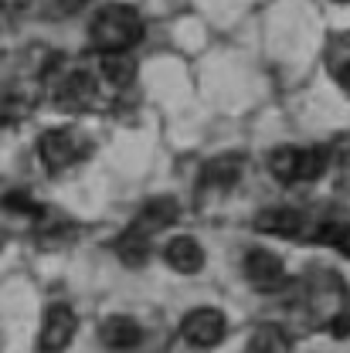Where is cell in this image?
<instances>
[{
  "label": "cell",
  "instance_id": "ba28073f",
  "mask_svg": "<svg viewBox=\"0 0 350 353\" xmlns=\"http://www.w3.org/2000/svg\"><path fill=\"white\" fill-rule=\"evenodd\" d=\"M164 259H167V265H171L174 272H180V275H194V272H201V268H204V248H201L194 238L177 234V238L167 241Z\"/></svg>",
  "mask_w": 350,
  "mask_h": 353
},
{
  "label": "cell",
  "instance_id": "9a60e30c",
  "mask_svg": "<svg viewBox=\"0 0 350 353\" xmlns=\"http://www.w3.org/2000/svg\"><path fill=\"white\" fill-rule=\"evenodd\" d=\"M242 174V160L238 157H218V160H211L208 167H204V183H211V187H231L235 180Z\"/></svg>",
  "mask_w": 350,
  "mask_h": 353
},
{
  "label": "cell",
  "instance_id": "ac0fdd59",
  "mask_svg": "<svg viewBox=\"0 0 350 353\" xmlns=\"http://www.w3.org/2000/svg\"><path fill=\"white\" fill-rule=\"evenodd\" d=\"M330 68H333L337 82L344 85V92L350 95V48H344V51H337V54L330 58Z\"/></svg>",
  "mask_w": 350,
  "mask_h": 353
},
{
  "label": "cell",
  "instance_id": "ffe728a7",
  "mask_svg": "<svg viewBox=\"0 0 350 353\" xmlns=\"http://www.w3.org/2000/svg\"><path fill=\"white\" fill-rule=\"evenodd\" d=\"M330 333H333V336H347V333H350V316H347V312L333 316V323H330Z\"/></svg>",
  "mask_w": 350,
  "mask_h": 353
},
{
  "label": "cell",
  "instance_id": "7402d4cb",
  "mask_svg": "<svg viewBox=\"0 0 350 353\" xmlns=\"http://www.w3.org/2000/svg\"><path fill=\"white\" fill-rule=\"evenodd\" d=\"M340 3H347V0H340Z\"/></svg>",
  "mask_w": 350,
  "mask_h": 353
},
{
  "label": "cell",
  "instance_id": "44dd1931",
  "mask_svg": "<svg viewBox=\"0 0 350 353\" xmlns=\"http://www.w3.org/2000/svg\"><path fill=\"white\" fill-rule=\"evenodd\" d=\"M55 3H58V10H61V14H75V10H82V7H86L88 0H55Z\"/></svg>",
  "mask_w": 350,
  "mask_h": 353
},
{
  "label": "cell",
  "instance_id": "7c38bea8",
  "mask_svg": "<svg viewBox=\"0 0 350 353\" xmlns=\"http://www.w3.org/2000/svg\"><path fill=\"white\" fill-rule=\"evenodd\" d=\"M102 75H106L109 85H116V88L133 85V79H136V61L130 58V51L102 54Z\"/></svg>",
  "mask_w": 350,
  "mask_h": 353
},
{
  "label": "cell",
  "instance_id": "7a4b0ae2",
  "mask_svg": "<svg viewBox=\"0 0 350 353\" xmlns=\"http://www.w3.org/2000/svg\"><path fill=\"white\" fill-rule=\"evenodd\" d=\"M38 153H41V163L51 170V174H58V170H68V167H75L82 157L88 153V143L82 139V132L75 130H48L41 136V146H38Z\"/></svg>",
  "mask_w": 350,
  "mask_h": 353
},
{
  "label": "cell",
  "instance_id": "52a82bcc",
  "mask_svg": "<svg viewBox=\"0 0 350 353\" xmlns=\"http://www.w3.org/2000/svg\"><path fill=\"white\" fill-rule=\"evenodd\" d=\"M99 340H102V347L106 350H133V347H139V340H143V330L136 326V319L130 316H109L102 326H99Z\"/></svg>",
  "mask_w": 350,
  "mask_h": 353
},
{
  "label": "cell",
  "instance_id": "8992f818",
  "mask_svg": "<svg viewBox=\"0 0 350 353\" xmlns=\"http://www.w3.org/2000/svg\"><path fill=\"white\" fill-rule=\"evenodd\" d=\"M245 279L259 289V292H275L286 279V268H282V259L265 252V248H252L245 255Z\"/></svg>",
  "mask_w": 350,
  "mask_h": 353
},
{
  "label": "cell",
  "instance_id": "e0dca14e",
  "mask_svg": "<svg viewBox=\"0 0 350 353\" xmlns=\"http://www.w3.org/2000/svg\"><path fill=\"white\" fill-rule=\"evenodd\" d=\"M323 170H327V150L320 146L300 150V180H316Z\"/></svg>",
  "mask_w": 350,
  "mask_h": 353
},
{
  "label": "cell",
  "instance_id": "9c48e42d",
  "mask_svg": "<svg viewBox=\"0 0 350 353\" xmlns=\"http://www.w3.org/2000/svg\"><path fill=\"white\" fill-rule=\"evenodd\" d=\"M255 228L265 234H279V238H300L307 228V218L293 208H265L255 218Z\"/></svg>",
  "mask_w": 350,
  "mask_h": 353
},
{
  "label": "cell",
  "instance_id": "4fadbf2b",
  "mask_svg": "<svg viewBox=\"0 0 350 353\" xmlns=\"http://www.w3.org/2000/svg\"><path fill=\"white\" fill-rule=\"evenodd\" d=\"M269 174L282 183L300 180V146H279L269 153Z\"/></svg>",
  "mask_w": 350,
  "mask_h": 353
},
{
  "label": "cell",
  "instance_id": "6da1fadb",
  "mask_svg": "<svg viewBox=\"0 0 350 353\" xmlns=\"http://www.w3.org/2000/svg\"><path fill=\"white\" fill-rule=\"evenodd\" d=\"M139 38H143V17L136 14V7H130V3H109L92 21V44L102 54L130 51Z\"/></svg>",
  "mask_w": 350,
  "mask_h": 353
},
{
  "label": "cell",
  "instance_id": "30bf717a",
  "mask_svg": "<svg viewBox=\"0 0 350 353\" xmlns=\"http://www.w3.org/2000/svg\"><path fill=\"white\" fill-rule=\"evenodd\" d=\"M174 221H177V201L174 197H153V201H146V204H143V211L136 214L133 228L153 238L157 231H164V228H167V224H174Z\"/></svg>",
  "mask_w": 350,
  "mask_h": 353
},
{
  "label": "cell",
  "instance_id": "2e32d148",
  "mask_svg": "<svg viewBox=\"0 0 350 353\" xmlns=\"http://www.w3.org/2000/svg\"><path fill=\"white\" fill-rule=\"evenodd\" d=\"M316 241L333 245V248H340V252H347L350 255V221L347 218L320 221V228H316Z\"/></svg>",
  "mask_w": 350,
  "mask_h": 353
},
{
  "label": "cell",
  "instance_id": "3957f363",
  "mask_svg": "<svg viewBox=\"0 0 350 353\" xmlns=\"http://www.w3.org/2000/svg\"><path fill=\"white\" fill-rule=\"evenodd\" d=\"M228 333V323H224V312L221 309H211V306H201V309H191L180 323V336L191 343V347H218Z\"/></svg>",
  "mask_w": 350,
  "mask_h": 353
},
{
  "label": "cell",
  "instance_id": "8fae6325",
  "mask_svg": "<svg viewBox=\"0 0 350 353\" xmlns=\"http://www.w3.org/2000/svg\"><path fill=\"white\" fill-rule=\"evenodd\" d=\"M116 255L130 265V268H139V265L150 259V234L136 231L130 224V228L119 234V241H116Z\"/></svg>",
  "mask_w": 350,
  "mask_h": 353
},
{
  "label": "cell",
  "instance_id": "277c9868",
  "mask_svg": "<svg viewBox=\"0 0 350 353\" xmlns=\"http://www.w3.org/2000/svg\"><path fill=\"white\" fill-rule=\"evenodd\" d=\"M75 330H79V319H75L72 306H65V303L48 306L44 309V319H41V333H38V350L61 353L75 340Z\"/></svg>",
  "mask_w": 350,
  "mask_h": 353
},
{
  "label": "cell",
  "instance_id": "5b68a950",
  "mask_svg": "<svg viewBox=\"0 0 350 353\" xmlns=\"http://www.w3.org/2000/svg\"><path fill=\"white\" fill-rule=\"evenodd\" d=\"M95 99V75L86 68H75L68 75H61V82L55 85V102L68 112H82Z\"/></svg>",
  "mask_w": 350,
  "mask_h": 353
},
{
  "label": "cell",
  "instance_id": "5bb4252c",
  "mask_svg": "<svg viewBox=\"0 0 350 353\" xmlns=\"http://www.w3.org/2000/svg\"><path fill=\"white\" fill-rule=\"evenodd\" d=\"M245 353H289V336L279 326H259L249 336Z\"/></svg>",
  "mask_w": 350,
  "mask_h": 353
},
{
  "label": "cell",
  "instance_id": "d6986e66",
  "mask_svg": "<svg viewBox=\"0 0 350 353\" xmlns=\"http://www.w3.org/2000/svg\"><path fill=\"white\" fill-rule=\"evenodd\" d=\"M28 3H31V0H0V14L17 17V14H24V10H28Z\"/></svg>",
  "mask_w": 350,
  "mask_h": 353
}]
</instances>
